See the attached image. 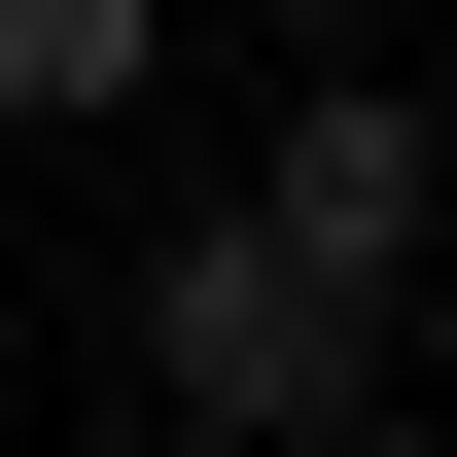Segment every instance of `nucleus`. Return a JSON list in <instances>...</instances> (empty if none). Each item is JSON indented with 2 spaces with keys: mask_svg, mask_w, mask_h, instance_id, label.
Here are the masks:
<instances>
[{
  "mask_svg": "<svg viewBox=\"0 0 457 457\" xmlns=\"http://www.w3.org/2000/svg\"><path fill=\"white\" fill-rule=\"evenodd\" d=\"M0 106H141V0H0Z\"/></svg>",
  "mask_w": 457,
  "mask_h": 457,
  "instance_id": "3",
  "label": "nucleus"
},
{
  "mask_svg": "<svg viewBox=\"0 0 457 457\" xmlns=\"http://www.w3.org/2000/svg\"><path fill=\"white\" fill-rule=\"evenodd\" d=\"M141 387L212 422V457H317L352 387H387V317H352V282H282L246 212H176V246H141Z\"/></svg>",
  "mask_w": 457,
  "mask_h": 457,
  "instance_id": "1",
  "label": "nucleus"
},
{
  "mask_svg": "<svg viewBox=\"0 0 457 457\" xmlns=\"http://www.w3.org/2000/svg\"><path fill=\"white\" fill-rule=\"evenodd\" d=\"M422 212H457V141L387 106V71H317V106H282V176H246V246H282V282H352V317L422 282Z\"/></svg>",
  "mask_w": 457,
  "mask_h": 457,
  "instance_id": "2",
  "label": "nucleus"
}]
</instances>
